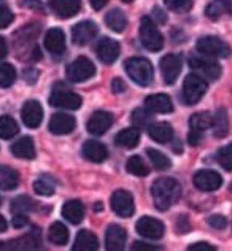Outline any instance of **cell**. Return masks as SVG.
I'll list each match as a JSON object with an SVG mask.
<instances>
[{
	"instance_id": "obj_3",
	"label": "cell",
	"mask_w": 232,
	"mask_h": 251,
	"mask_svg": "<svg viewBox=\"0 0 232 251\" xmlns=\"http://www.w3.org/2000/svg\"><path fill=\"white\" fill-rule=\"evenodd\" d=\"M140 42L148 51H161L164 48V37L150 16H143L140 21Z\"/></svg>"
},
{
	"instance_id": "obj_38",
	"label": "cell",
	"mask_w": 232,
	"mask_h": 251,
	"mask_svg": "<svg viewBox=\"0 0 232 251\" xmlns=\"http://www.w3.org/2000/svg\"><path fill=\"white\" fill-rule=\"evenodd\" d=\"M16 80V70L10 64H0V88H10Z\"/></svg>"
},
{
	"instance_id": "obj_7",
	"label": "cell",
	"mask_w": 232,
	"mask_h": 251,
	"mask_svg": "<svg viewBox=\"0 0 232 251\" xmlns=\"http://www.w3.org/2000/svg\"><path fill=\"white\" fill-rule=\"evenodd\" d=\"M189 67L194 70V74L201 75L204 80L215 81L221 76V67L215 61L201 56H193L189 59Z\"/></svg>"
},
{
	"instance_id": "obj_27",
	"label": "cell",
	"mask_w": 232,
	"mask_h": 251,
	"mask_svg": "<svg viewBox=\"0 0 232 251\" xmlns=\"http://www.w3.org/2000/svg\"><path fill=\"white\" fill-rule=\"evenodd\" d=\"M115 142L118 147H121V148H128V150L135 148L138 142H140V130L137 127L124 129L115 137Z\"/></svg>"
},
{
	"instance_id": "obj_54",
	"label": "cell",
	"mask_w": 232,
	"mask_h": 251,
	"mask_svg": "<svg viewBox=\"0 0 232 251\" xmlns=\"http://www.w3.org/2000/svg\"><path fill=\"white\" fill-rule=\"evenodd\" d=\"M94 208H96V211H101V210H103V205H102V203H101V202H97Z\"/></svg>"
},
{
	"instance_id": "obj_20",
	"label": "cell",
	"mask_w": 232,
	"mask_h": 251,
	"mask_svg": "<svg viewBox=\"0 0 232 251\" xmlns=\"http://www.w3.org/2000/svg\"><path fill=\"white\" fill-rule=\"evenodd\" d=\"M81 153L84 156V159H88L91 162H103L108 157V150L105 145L96 140H89L83 145Z\"/></svg>"
},
{
	"instance_id": "obj_28",
	"label": "cell",
	"mask_w": 232,
	"mask_h": 251,
	"mask_svg": "<svg viewBox=\"0 0 232 251\" xmlns=\"http://www.w3.org/2000/svg\"><path fill=\"white\" fill-rule=\"evenodd\" d=\"M211 129H213V135L216 138H223L228 135L229 132V120H228V115H226V110L220 108L216 110L215 116H211Z\"/></svg>"
},
{
	"instance_id": "obj_40",
	"label": "cell",
	"mask_w": 232,
	"mask_h": 251,
	"mask_svg": "<svg viewBox=\"0 0 232 251\" xmlns=\"http://www.w3.org/2000/svg\"><path fill=\"white\" fill-rule=\"evenodd\" d=\"M216 161L224 170L232 172V143H229V145H226V147L218 150Z\"/></svg>"
},
{
	"instance_id": "obj_19",
	"label": "cell",
	"mask_w": 232,
	"mask_h": 251,
	"mask_svg": "<svg viewBox=\"0 0 232 251\" xmlns=\"http://www.w3.org/2000/svg\"><path fill=\"white\" fill-rule=\"evenodd\" d=\"M126 240H128V232L126 229L118 226V224H111L105 234V247L108 251H121L126 247Z\"/></svg>"
},
{
	"instance_id": "obj_56",
	"label": "cell",
	"mask_w": 232,
	"mask_h": 251,
	"mask_svg": "<svg viewBox=\"0 0 232 251\" xmlns=\"http://www.w3.org/2000/svg\"><path fill=\"white\" fill-rule=\"evenodd\" d=\"M0 203H2V199H0Z\"/></svg>"
},
{
	"instance_id": "obj_8",
	"label": "cell",
	"mask_w": 232,
	"mask_h": 251,
	"mask_svg": "<svg viewBox=\"0 0 232 251\" xmlns=\"http://www.w3.org/2000/svg\"><path fill=\"white\" fill-rule=\"evenodd\" d=\"M110 203H111V210H113L118 216L129 218L134 215V210H135L134 197H132V194L128 193V191H124V189L115 191V193L111 194Z\"/></svg>"
},
{
	"instance_id": "obj_33",
	"label": "cell",
	"mask_w": 232,
	"mask_h": 251,
	"mask_svg": "<svg viewBox=\"0 0 232 251\" xmlns=\"http://www.w3.org/2000/svg\"><path fill=\"white\" fill-rule=\"evenodd\" d=\"M50 240L51 243H54V245L61 247V245H65L69 240V229L64 226L62 223H54L51 224L50 227Z\"/></svg>"
},
{
	"instance_id": "obj_32",
	"label": "cell",
	"mask_w": 232,
	"mask_h": 251,
	"mask_svg": "<svg viewBox=\"0 0 232 251\" xmlns=\"http://www.w3.org/2000/svg\"><path fill=\"white\" fill-rule=\"evenodd\" d=\"M211 126V116L207 113V111H202V113H194L189 120V129L191 132H197V134H202L210 129Z\"/></svg>"
},
{
	"instance_id": "obj_42",
	"label": "cell",
	"mask_w": 232,
	"mask_h": 251,
	"mask_svg": "<svg viewBox=\"0 0 232 251\" xmlns=\"http://www.w3.org/2000/svg\"><path fill=\"white\" fill-rule=\"evenodd\" d=\"M164 2L172 11L177 13H186L193 8V0H164Z\"/></svg>"
},
{
	"instance_id": "obj_4",
	"label": "cell",
	"mask_w": 232,
	"mask_h": 251,
	"mask_svg": "<svg viewBox=\"0 0 232 251\" xmlns=\"http://www.w3.org/2000/svg\"><path fill=\"white\" fill-rule=\"evenodd\" d=\"M207 80H204L201 75L191 74L184 78L183 83V102L186 105H194L205 96L207 92Z\"/></svg>"
},
{
	"instance_id": "obj_5",
	"label": "cell",
	"mask_w": 232,
	"mask_h": 251,
	"mask_svg": "<svg viewBox=\"0 0 232 251\" xmlns=\"http://www.w3.org/2000/svg\"><path fill=\"white\" fill-rule=\"evenodd\" d=\"M196 48L201 54L210 56V57L224 59V57L231 56V46L226 42H223L221 38L213 37V35H207V37L199 38Z\"/></svg>"
},
{
	"instance_id": "obj_10",
	"label": "cell",
	"mask_w": 232,
	"mask_h": 251,
	"mask_svg": "<svg viewBox=\"0 0 232 251\" xmlns=\"http://www.w3.org/2000/svg\"><path fill=\"white\" fill-rule=\"evenodd\" d=\"M135 229H137V234L145 237V239H150V240H159L164 237V224L156 220V218H151V216H143L140 220L137 221L135 224Z\"/></svg>"
},
{
	"instance_id": "obj_53",
	"label": "cell",
	"mask_w": 232,
	"mask_h": 251,
	"mask_svg": "<svg viewBox=\"0 0 232 251\" xmlns=\"http://www.w3.org/2000/svg\"><path fill=\"white\" fill-rule=\"evenodd\" d=\"M5 229H6V221H5V218L0 215V232H3Z\"/></svg>"
},
{
	"instance_id": "obj_18",
	"label": "cell",
	"mask_w": 232,
	"mask_h": 251,
	"mask_svg": "<svg viewBox=\"0 0 232 251\" xmlns=\"http://www.w3.org/2000/svg\"><path fill=\"white\" fill-rule=\"evenodd\" d=\"M50 8L57 18L69 19L81 10V0H50Z\"/></svg>"
},
{
	"instance_id": "obj_55",
	"label": "cell",
	"mask_w": 232,
	"mask_h": 251,
	"mask_svg": "<svg viewBox=\"0 0 232 251\" xmlns=\"http://www.w3.org/2000/svg\"><path fill=\"white\" fill-rule=\"evenodd\" d=\"M123 2H126V3H129V2H132V0H123Z\"/></svg>"
},
{
	"instance_id": "obj_30",
	"label": "cell",
	"mask_w": 232,
	"mask_h": 251,
	"mask_svg": "<svg viewBox=\"0 0 232 251\" xmlns=\"http://www.w3.org/2000/svg\"><path fill=\"white\" fill-rule=\"evenodd\" d=\"M19 184V175L15 169L0 166V189L10 191L15 189Z\"/></svg>"
},
{
	"instance_id": "obj_43",
	"label": "cell",
	"mask_w": 232,
	"mask_h": 251,
	"mask_svg": "<svg viewBox=\"0 0 232 251\" xmlns=\"http://www.w3.org/2000/svg\"><path fill=\"white\" fill-rule=\"evenodd\" d=\"M13 23V13L6 6L5 0H0V29H5Z\"/></svg>"
},
{
	"instance_id": "obj_13",
	"label": "cell",
	"mask_w": 232,
	"mask_h": 251,
	"mask_svg": "<svg viewBox=\"0 0 232 251\" xmlns=\"http://www.w3.org/2000/svg\"><path fill=\"white\" fill-rule=\"evenodd\" d=\"M96 52H97V57L101 59L103 64H113L119 57L121 48H119L118 42L111 40L108 37H103L99 40V43L96 46Z\"/></svg>"
},
{
	"instance_id": "obj_15",
	"label": "cell",
	"mask_w": 232,
	"mask_h": 251,
	"mask_svg": "<svg viewBox=\"0 0 232 251\" xmlns=\"http://www.w3.org/2000/svg\"><path fill=\"white\" fill-rule=\"evenodd\" d=\"M97 35V25L92 21H81L72 29V40L78 46L88 45Z\"/></svg>"
},
{
	"instance_id": "obj_23",
	"label": "cell",
	"mask_w": 232,
	"mask_h": 251,
	"mask_svg": "<svg viewBox=\"0 0 232 251\" xmlns=\"http://www.w3.org/2000/svg\"><path fill=\"white\" fill-rule=\"evenodd\" d=\"M148 134L157 143H169L174 138V129L169 123H151L148 126Z\"/></svg>"
},
{
	"instance_id": "obj_2",
	"label": "cell",
	"mask_w": 232,
	"mask_h": 251,
	"mask_svg": "<svg viewBox=\"0 0 232 251\" xmlns=\"http://www.w3.org/2000/svg\"><path fill=\"white\" fill-rule=\"evenodd\" d=\"M124 69L132 81L138 86H150L153 83V65L145 57H130L124 62Z\"/></svg>"
},
{
	"instance_id": "obj_41",
	"label": "cell",
	"mask_w": 232,
	"mask_h": 251,
	"mask_svg": "<svg viewBox=\"0 0 232 251\" xmlns=\"http://www.w3.org/2000/svg\"><path fill=\"white\" fill-rule=\"evenodd\" d=\"M34 191L38 196H52L54 194V183H52L50 178H38L34 183Z\"/></svg>"
},
{
	"instance_id": "obj_37",
	"label": "cell",
	"mask_w": 232,
	"mask_h": 251,
	"mask_svg": "<svg viewBox=\"0 0 232 251\" xmlns=\"http://www.w3.org/2000/svg\"><path fill=\"white\" fill-rule=\"evenodd\" d=\"M132 123H134L137 127H148V126L153 123V111L145 108H137L132 113Z\"/></svg>"
},
{
	"instance_id": "obj_17",
	"label": "cell",
	"mask_w": 232,
	"mask_h": 251,
	"mask_svg": "<svg viewBox=\"0 0 232 251\" xmlns=\"http://www.w3.org/2000/svg\"><path fill=\"white\" fill-rule=\"evenodd\" d=\"M21 118L23 123L30 129H35L42 124L43 120V108L37 100H29L24 103V107L21 110Z\"/></svg>"
},
{
	"instance_id": "obj_50",
	"label": "cell",
	"mask_w": 232,
	"mask_h": 251,
	"mask_svg": "<svg viewBox=\"0 0 232 251\" xmlns=\"http://www.w3.org/2000/svg\"><path fill=\"white\" fill-rule=\"evenodd\" d=\"M89 2H91V6L94 10H102L103 6L108 3V0H89Z\"/></svg>"
},
{
	"instance_id": "obj_34",
	"label": "cell",
	"mask_w": 232,
	"mask_h": 251,
	"mask_svg": "<svg viewBox=\"0 0 232 251\" xmlns=\"http://www.w3.org/2000/svg\"><path fill=\"white\" fill-rule=\"evenodd\" d=\"M126 170L135 176H147L150 174V167L145 164V161L140 156L129 157L128 162H126Z\"/></svg>"
},
{
	"instance_id": "obj_12",
	"label": "cell",
	"mask_w": 232,
	"mask_h": 251,
	"mask_svg": "<svg viewBox=\"0 0 232 251\" xmlns=\"http://www.w3.org/2000/svg\"><path fill=\"white\" fill-rule=\"evenodd\" d=\"M50 103L64 110H78L81 107L83 99L77 92H72L67 89H56L52 91V94L50 97Z\"/></svg>"
},
{
	"instance_id": "obj_6",
	"label": "cell",
	"mask_w": 232,
	"mask_h": 251,
	"mask_svg": "<svg viewBox=\"0 0 232 251\" xmlns=\"http://www.w3.org/2000/svg\"><path fill=\"white\" fill-rule=\"evenodd\" d=\"M96 75V65L88 57L79 56L67 65V78L72 83H83Z\"/></svg>"
},
{
	"instance_id": "obj_49",
	"label": "cell",
	"mask_w": 232,
	"mask_h": 251,
	"mask_svg": "<svg viewBox=\"0 0 232 251\" xmlns=\"http://www.w3.org/2000/svg\"><path fill=\"white\" fill-rule=\"evenodd\" d=\"M132 250H161V247H156V245H147V243L143 242H135L134 245H132Z\"/></svg>"
},
{
	"instance_id": "obj_51",
	"label": "cell",
	"mask_w": 232,
	"mask_h": 251,
	"mask_svg": "<svg viewBox=\"0 0 232 251\" xmlns=\"http://www.w3.org/2000/svg\"><path fill=\"white\" fill-rule=\"evenodd\" d=\"M6 51H8V48H6V42L3 37H0V59H3L6 56Z\"/></svg>"
},
{
	"instance_id": "obj_47",
	"label": "cell",
	"mask_w": 232,
	"mask_h": 251,
	"mask_svg": "<svg viewBox=\"0 0 232 251\" xmlns=\"http://www.w3.org/2000/svg\"><path fill=\"white\" fill-rule=\"evenodd\" d=\"M188 250H191V251H216V248L213 245L205 243V242H199V243H196V245H191Z\"/></svg>"
},
{
	"instance_id": "obj_39",
	"label": "cell",
	"mask_w": 232,
	"mask_h": 251,
	"mask_svg": "<svg viewBox=\"0 0 232 251\" xmlns=\"http://www.w3.org/2000/svg\"><path fill=\"white\" fill-rule=\"evenodd\" d=\"M34 201L27 196H19L11 202V213H27V211L34 210Z\"/></svg>"
},
{
	"instance_id": "obj_9",
	"label": "cell",
	"mask_w": 232,
	"mask_h": 251,
	"mask_svg": "<svg viewBox=\"0 0 232 251\" xmlns=\"http://www.w3.org/2000/svg\"><path fill=\"white\" fill-rule=\"evenodd\" d=\"M193 181H194V186L199 191H204V193H211V191H216V189L221 188L223 178L215 170L204 169V170L196 172Z\"/></svg>"
},
{
	"instance_id": "obj_45",
	"label": "cell",
	"mask_w": 232,
	"mask_h": 251,
	"mask_svg": "<svg viewBox=\"0 0 232 251\" xmlns=\"http://www.w3.org/2000/svg\"><path fill=\"white\" fill-rule=\"evenodd\" d=\"M175 226H177V232H180V234H186L191 230V223L188 220V216H184V215L178 216Z\"/></svg>"
},
{
	"instance_id": "obj_25",
	"label": "cell",
	"mask_w": 232,
	"mask_h": 251,
	"mask_svg": "<svg viewBox=\"0 0 232 251\" xmlns=\"http://www.w3.org/2000/svg\"><path fill=\"white\" fill-rule=\"evenodd\" d=\"M11 153L19 159H34L35 157V145L30 137H24L11 145Z\"/></svg>"
},
{
	"instance_id": "obj_35",
	"label": "cell",
	"mask_w": 232,
	"mask_h": 251,
	"mask_svg": "<svg viewBox=\"0 0 232 251\" xmlns=\"http://www.w3.org/2000/svg\"><path fill=\"white\" fill-rule=\"evenodd\" d=\"M147 154L150 157V161L153 162V167L156 170H167L172 167V162L170 159L165 154H162L161 151L157 150H153V148H148L147 150Z\"/></svg>"
},
{
	"instance_id": "obj_29",
	"label": "cell",
	"mask_w": 232,
	"mask_h": 251,
	"mask_svg": "<svg viewBox=\"0 0 232 251\" xmlns=\"http://www.w3.org/2000/svg\"><path fill=\"white\" fill-rule=\"evenodd\" d=\"M105 24H107L113 32H116V34H121V32L126 29V25H128V18H126L123 10L115 8V10L108 11V15L105 16Z\"/></svg>"
},
{
	"instance_id": "obj_48",
	"label": "cell",
	"mask_w": 232,
	"mask_h": 251,
	"mask_svg": "<svg viewBox=\"0 0 232 251\" xmlns=\"http://www.w3.org/2000/svg\"><path fill=\"white\" fill-rule=\"evenodd\" d=\"M111 89H113L115 94H123L126 91V83L121 80V78H115V80L111 81Z\"/></svg>"
},
{
	"instance_id": "obj_11",
	"label": "cell",
	"mask_w": 232,
	"mask_h": 251,
	"mask_svg": "<svg viewBox=\"0 0 232 251\" xmlns=\"http://www.w3.org/2000/svg\"><path fill=\"white\" fill-rule=\"evenodd\" d=\"M159 67H161L164 83L165 84H174L177 81L178 75H180V72H181L183 61L178 54H165L161 59V62H159Z\"/></svg>"
},
{
	"instance_id": "obj_31",
	"label": "cell",
	"mask_w": 232,
	"mask_h": 251,
	"mask_svg": "<svg viewBox=\"0 0 232 251\" xmlns=\"http://www.w3.org/2000/svg\"><path fill=\"white\" fill-rule=\"evenodd\" d=\"M232 11V0H213L208 6L205 13H207V16L210 19H220L223 15H226V13Z\"/></svg>"
},
{
	"instance_id": "obj_21",
	"label": "cell",
	"mask_w": 232,
	"mask_h": 251,
	"mask_svg": "<svg viewBox=\"0 0 232 251\" xmlns=\"http://www.w3.org/2000/svg\"><path fill=\"white\" fill-rule=\"evenodd\" d=\"M45 48L51 54H62L65 50V35L61 29H50L45 35Z\"/></svg>"
},
{
	"instance_id": "obj_46",
	"label": "cell",
	"mask_w": 232,
	"mask_h": 251,
	"mask_svg": "<svg viewBox=\"0 0 232 251\" xmlns=\"http://www.w3.org/2000/svg\"><path fill=\"white\" fill-rule=\"evenodd\" d=\"M27 215L26 213H15V216H13V226L15 227H23L27 224Z\"/></svg>"
},
{
	"instance_id": "obj_52",
	"label": "cell",
	"mask_w": 232,
	"mask_h": 251,
	"mask_svg": "<svg viewBox=\"0 0 232 251\" xmlns=\"http://www.w3.org/2000/svg\"><path fill=\"white\" fill-rule=\"evenodd\" d=\"M155 13H156V18L159 19V23H165V21H167V18H165V16H162V11L161 10H159V8H155Z\"/></svg>"
},
{
	"instance_id": "obj_26",
	"label": "cell",
	"mask_w": 232,
	"mask_h": 251,
	"mask_svg": "<svg viewBox=\"0 0 232 251\" xmlns=\"http://www.w3.org/2000/svg\"><path fill=\"white\" fill-rule=\"evenodd\" d=\"M97 248H99V239L92 232L83 229L77 234L75 245H74L75 251H96Z\"/></svg>"
},
{
	"instance_id": "obj_16",
	"label": "cell",
	"mask_w": 232,
	"mask_h": 251,
	"mask_svg": "<svg viewBox=\"0 0 232 251\" xmlns=\"http://www.w3.org/2000/svg\"><path fill=\"white\" fill-rule=\"evenodd\" d=\"M77 126L75 118L67 113H56L50 120V132L54 135H65L74 132Z\"/></svg>"
},
{
	"instance_id": "obj_14",
	"label": "cell",
	"mask_w": 232,
	"mask_h": 251,
	"mask_svg": "<svg viewBox=\"0 0 232 251\" xmlns=\"http://www.w3.org/2000/svg\"><path fill=\"white\" fill-rule=\"evenodd\" d=\"M113 121H115V118L111 113H108V111H96V113H92V116L89 118L86 127H88V132L92 135H102L111 127Z\"/></svg>"
},
{
	"instance_id": "obj_36",
	"label": "cell",
	"mask_w": 232,
	"mask_h": 251,
	"mask_svg": "<svg viewBox=\"0 0 232 251\" xmlns=\"http://www.w3.org/2000/svg\"><path fill=\"white\" fill-rule=\"evenodd\" d=\"M19 132L16 121L10 116H2L0 118V138H13Z\"/></svg>"
},
{
	"instance_id": "obj_44",
	"label": "cell",
	"mask_w": 232,
	"mask_h": 251,
	"mask_svg": "<svg viewBox=\"0 0 232 251\" xmlns=\"http://www.w3.org/2000/svg\"><path fill=\"white\" fill-rule=\"evenodd\" d=\"M208 224L213 229H224L228 226V221H226V218L224 216H221V215H211L210 218H208Z\"/></svg>"
},
{
	"instance_id": "obj_24",
	"label": "cell",
	"mask_w": 232,
	"mask_h": 251,
	"mask_svg": "<svg viewBox=\"0 0 232 251\" xmlns=\"http://www.w3.org/2000/svg\"><path fill=\"white\" fill-rule=\"evenodd\" d=\"M64 218L72 224H79L84 218V205L79 201H67L62 207Z\"/></svg>"
},
{
	"instance_id": "obj_1",
	"label": "cell",
	"mask_w": 232,
	"mask_h": 251,
	"mask_svg": "<svg viewBox=\"0 0 232 251\" xmlns=\"http://www.w3.org/2000/svg\"><path fill=\"white\" fill-rule=\"evenodd\" d=\"M181 186L174 178H157L151 188V196H153L155 205L157 210L165 211L180 199Z\"/></svg>"
},
{
	"instance_id": "obj_22",
	"label": "cell",
	"mask_w": 232,
	"mask_h": 251,
	"mask_svg": "<svg viewBox=\"0 0 232 251\" xmlns=\"http://www.w3.org/2000/svg\"><path fill=\"white\" fill-rule=\"evenodd\" d=\"M145 107L153 111V113H172V111H174L172 99L165 94L148 96L147 100H145Z\"/></svg>"
}]
</instances>
